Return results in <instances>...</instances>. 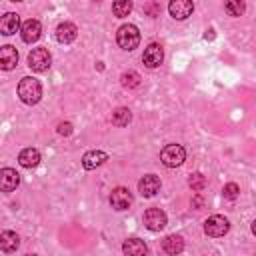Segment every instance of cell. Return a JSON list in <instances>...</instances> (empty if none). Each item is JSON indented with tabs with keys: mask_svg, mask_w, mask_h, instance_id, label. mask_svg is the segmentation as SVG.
<instances>
[{
	"mask_svg": "<svg viewBox=\"0 0 256 256\" xmlns=\"http://www.w3.org/2000/svg\"><path fill=\"white\" fill-rule=\"evenodd\" d=\"M18 96H20V100L24 104H30V106L32 104H38L40 98H42V86H40V82L36 78H32V76L22 78L20 84H18Z\"/></svg>",
	"mask_w": 256,
	"mask_h": 256,
	"instance_id": "1",
	"label": "cell"
},
{
	"mask_svg": "<svg viewBox=\"0 0 256 256\" xmlns=\"http://www.w3.org/2000/svg\"><path fill=\"white\" fill-rule=\"evenodd\" d=\"M116 42L122 50H134L140 44V32L134 24H124L116 32Z\"/></svg>",
	"mask_w": 256,
	"mask_h": 256,
	"instance_id": "2",
	"label": "cell"
},
{
	"mask_svg": "<svg viewBox=\"0 0 256 256\" xmlns=\"http://www.w3.org/2000/svg\"><path fill=\"white\" fill-rule=\"evenodd\" d=\"M160 160H162L164 166H168V168H176V166H180V164L186 160V150H184L180 144H168V146L162 148V152H160Z\"/></svg>",
	"mask_w": 256,
	"mask_h": 256,
	"instance_id": "3",
	"label": "cell"
},
{
	"mask_svg": "<svg viewBox=\"0 0 256 256\" xmlns=\"http://www.w3.org/2000/svg\"><path fill=\"white\" fill-rule=\"evenodd\" d=\"M52 64V56L46 48H32V52L28 54V66L34 72H46Z\"/></svg>",
	"mask_w": 256,
	"mask_h": 256,
	"instance_id": "4",
	"label": "cell"
},
{
	"mask_svg": "<svg viewBox=\"0 0 256 256\" xmlns=\"http://www.w3.org/2000/svg\"><path fill=\"white\" fill-rule=\"evenodd\" d=\"M228 230H230V222H228V218H224L220 214H214V216L206 218V222H204V232L212 238L224 236Z\"/></svg>",
	"mask_w": 256,
	"mask_h": 256,
	"instance_id": "5",
	"label": "cell"
},
{
	"mask_svg": "<svg viewBox=\"0 0 256 256\" xmlns=\"http://www.w3.org/2000/svg\"><path fill=\"white\" fill-rule=\"evenodd\" d=\"M144 226L152 232H160L166 226V214L160 208H148L144 212Z\"/></svg>",
	"mask_w": 256,
	"mask_h": 256,
	"instance_id": "6",
	"label": "cell"
},
{
	"mask_svg": "<svg viewBox=\"0 0 256 256\" xmlns=\"http://www.w3.org/2000/svg\"><path fill=\"white\" fill-rule=\"evenodd\" d=\"M162 60H164V50H162V46L156 44V42L148 44L146 50H144V54H142V62H144L148 68H156V66L162 64Z\"/></svg>",
	"mask_w": 256,
	"mask_h": 256,
	"instance_id": "7",
	"label": "cell"
},
{
	"mask_svg": "<svg viewBox=\"0 0 256 256\" xmlns=\"http://www.w3.org/2000/svg\"><path fill=\"white\" fill-rule=\"evenodd\" d=\"M110 204H112V208H116V210H126V208L132 204V194H130V190L124 188V186L114 188L112 194H110Z\"/></svg>",
	"mask_w": 256,
	"mask_h": 256,
	"instance_id": "8",
	"label": "cell"
},
{
	"mask_svg": "<svg viewBox=\"0 0 256 256\" xmlns=\"http://www.w3.org/2000/svg\"><path fill=\"white\" fill-rule=\"evenodd\" d=\"M158 190H160V178H158V176L146 174V176L140 178V182H138V192H140L144 198H152Z\"/></svg>",
	"mask_w": 256,
	"mask_h": 256,
	"instance_id": "9",
	"label": "cell"
},
{
	"mask_svg": "<svg viewBox=\"0 0 256 256\" xmlns=\"http://www.w3.org/2000/svg\"><path fill=\"white\" fill-rule=\"evenodd\" d=\"M20 184V174L14 168H2L0 170V192H12Z\"/></svg>",
	"mask_w": 256,
	"mask_h": 256,
	"instance_id": "10",
	"label": "cell"
},
{
	"mask_svg": "<svg viewBox=\"0 0 256 256\" xmlns=\"http://www.w3.org/2000/svg\"><path fill=\"white\" fill-rule=\"evenodd\" d=\"M168 10H170L172 18H176V20H184V18H188V16L192 14L194 4H192L190 0H172V2L168 4Z\"/></svg>",
	"mask_w": 256,
	"mask_h": 256,
	"instance_id": "11",
	"label": "cell"
},
{
	"mask_svg": "<svg viewBox=\"0 0 256 256\" xmlns=\"http://www.w3.org/2000/svg\"><path fill=\"white\" fill-rule=\"evenodd\" d=\"M18 64V50L10 44L0 46V70H12Z\"/></svg>",
	"mask_w": 256,
	"mask_h": 256,
	"instance_id": "12",
	"label": "cell"
},
{
	"mask_svg": "<svg viewBox=\"0 0 256 256\" xmlns=\"http://www.w3.org/2000/svg\"><path fill=\"white\" fill-rule=\"evenodd\" d=\"M40 32H42V26H40V22L38 20H26L24 24H22V28H20V34H22V40L24 42H28V44H32V42H36L38 38H40Z\"/></svg>",
	"mask_w": 256,
	"mask_h": 256,
	"instance_id": "13",
	"label": "cell"
},
{
	"mask_svg": "<svg viewBox=\"0 0 256 256\" xmlns=\"http://www.w3.org/2000/svg\"><path fill=\"white\" fill-rule=\"evenodd\" d=\"M122 252H124V256H146L148 254V246L140 238H128L122 244Z\"/></svg>",
	"mask_w": 256,
	"mask_h": 256,
	"instance_id": "14",
	"label": "cell"
},
{
	"mask_svg": "<svg viewBox=\"0 0 256 256\" xmlns=\"http://www.w3.org/2000/svg\"><path fill=\"white\" fill-rule=\"evenodd\" d=\"M76 34H78V28L72 24V22H62L58 24L56 28V40L60 44H70L76 40Z\"/></svg>",
	"mask_w": 256,
	"mask_h": 256,
	"instance_id": "15",
	"label": "cell"
},
{
	"mask_svg": "<svg viewBox=\"0 0 256 256\" xmlns=\"http://www.w3.org/2000/svg\"><path fill=\"white\" fill-rule=\"evenodd\" d=\"M18 28H20V18H18V14L6 12V14L0 16V34L10 36V34H14Z\"/></svg>",
	"mask_w": 256,
	"mask_h": 256,
	"instance_id": "16",
	"label": "cell"
},
{
	"mask_svg": "<svg viewBox=\"0 0 256 256\" xmlns=\"http://www.w3.org/2000/svg\"><path fill=\"white\" fill-rule=\"evenodd\" d=\"M106 160H108V154L106 152H102V150H90V152H86L82 156V166L86 170H92V168L102 166Z\"/></svg>",
	"mask_w": 256,
	"mask_h": 256,
	"instance_id": "17",
	"label": "cell"
},
{
	"mask_svg": "<svg viewBox=\"0 0 256 256\" xmlns=\"http://www.w3.org/2000/svg\"><path fill=\"white\" fill-rule=\"evenodd\" d=\"M162 250L170 256H178L182 250H184V238L178 236V234H170L162 240Z\"/></svg>",
	"mask_w": 256,
	"mask_h": 256,
	"instance_id": "18",
	"label": "cell"
},
{
	"mask_svg": "<svg viewBox=\"0 0 256 256\" xmlns=\"http://www.w3.org/2000/svg\"><path fill=\"white\" fill-rule=\"evenodd\" d=\"M18 246H20V238H18L16 232H12V230H4V232L0 234V250H2V252L12 254V252L18 250Z\"/></svg>",
	"mask_w": 256,
	"mask_h": 256,
	"instance_id": "19",
	"label": "cell"
},
{
	"mask_svg": "<svg viewBox=\"0 0 256 256\" xmlns=\"http://www.w3.org/2000/svg\"><path fill=\"white\" fill-rule=\"evenodd\" d=\"M18 162L20 166L24 168H34L40 164V152L36 148H24L20 154H18Z\"/></svg>",
	"mask_w": 256,
	"mask_h": 256,
	"instance_id": "20",
	"label": "cell"
},
{
	"mask_svg": "<svg viewBox=\"0 0 256 256\" xmlns=\"http://www.w3.org/2000/svg\"><path fill=\"white\" fill-rule=\"evenodd\" d=\"M130 120H132V114L128 108H116L112 112V124H116V126H128Z\"/></svg>",
	"mask_w": 256,
	"mask_h": 256,
	"instance_id": "21",
	"label": "cell"
},
{
	"mask_svg": "<svg viewBox=\"0 0 256 256\" xmlns=\"http://www.w3.org/2000/svg\"><path fill=\"white\" fill-rule=\"evenodd\" d=\"M130 10H132V2H130V0H118V2L112 4V12H114V16H118V18L128 16Z\"/></svg>",
	"mask_w": 256,
	"mask_h": 256,
	"instance_id": "22",
	"label": "cell"
},
{
	"mask_svg": "<svg viewBox=\"0 0 256 256\" xmlns=\"http://www.w3.org/2000/svg\"><path fill=\"white\" fill-rule=\"evenodd\" d=\"M120 82H122L124 88H136L140 84V74L134 72V70H128V72H124L120 76Z\"/></svg>",
	"mask_w": 256,
	"mask_h": 256,
	"instance_id": "23",
	"label": "cell"
},
{
	"mask_svg": "<svg viewBox=\"0 0 256 256\" xmlns=\"http://www.w3.org/2000/svg\"><path fill=\"white\" fill-rule=\"evenodd\" d=\"M188 184H190V188L192 190H204V186H206V178H204V174H200V172H196V174H192L190 176V180H188Z\"/></svg>",
	"mask_w": 256,
	"mask_h": 256,
	"instance_id": "24",
	"label": "cell"
},
{
	"mask_svg": "<svg viewBox=\"0 0 256 256\" xmlns=\"http://www.w3.org/2000/svg\"><path fill=\"white\" fill-rule=\"evenodd\" d=\"M244 8H246V6H244V2H240V0H238V2H226V4H224V10H226L230 16H240V14L244 12Z\"/></svg>",
	"mask_w": 256,
	"mask_h": 256,
	"instance_id": "25",
	"label": "cell"
},
{
	"mask_svg": "<svg viewBox=\"0 0 256 256\" xmlns=\"http://www.w3.org/2000/svg\"><path fill=\"white\" fill-rule=\"evenodd\" d=\"M222 194H224V198L234 200V198H238V194H240V186L234 184V182H228V184L222 188Z\"/></svg>",
	"mask_w": 256,
	"mask_h": 256,
	"instance_id": "26",
	"label": "cell"
},
{
	"mask_svg": "<svg viewBox=\"0 0 256 256\" xmlns=\"http://www.w3.org/2000/svg\"><path fill=\"white\" fill-rule=\"evenodd\" d=\"M58 134L70 136V134H72V124H70V122H60V124H58Z\"/></svg>",
	"mask_w": 256,
	"mask_h": 256,
	"instance_id": "27",
	"label": "cell"
},
{
	"mask_svg": "<svg viewBox=\"0 0 256 256\" xmlns=\"http://www.w3.org/2000/svg\"><path fill=\"white\" fill-rule=\"evenodd\" d=\"M144 10H146L150 16H158V12H160V6H158V4H146V6H144Z\"/></svg>",
	"mask_w": 256,
	"mask_h": 256,
	"instance_id": "28",
	"label": "cell"
},
{
	"mask_svg": "<svg viewBox=\"0 0 256 256\" xmlns=\"http://www.w3.org/2000/svg\"><path fill=\"white\" fill-rule=\"evenodd\" d=\"M204 38H206V40H212V38H214V30H206Z\"/></svg>",
	"mask_w": 256,
	"mask_h": 256,
	"instance_id": "29",
	"label": "cell"
},
{
	"mask_svg": "<svg viewBox=\"0 0 256 256\" xmlns=\"http://www.w3.org/2000/svg\"><path fill=\"white\" fill-rule=\"evenodd\" d=\"M26 256H36V254H26Z\"/></svg>",
	"mask_w": 256,
	"mask_h": 256,
	"instance_id": "30",
	"label": "cell"
}]
</instances>
